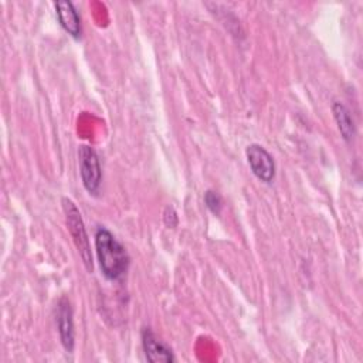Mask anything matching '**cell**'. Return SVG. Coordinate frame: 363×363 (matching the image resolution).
I'll return each mask as SVG.
<instances>
[{"mask_svg":"<svg viewBox=\"0 0 363 363\" xmlns=\"http://www.w3.org/2000/svg\"><path fill=\"white\" fill-rule=\"evenodd\" d=\"M95 251L99 268L109 281H119L129 268V255L125 247L105 228L98 227L95 231Z\"/></svg>","mask_w":363,"mask_h":363,"instance_id":"6da1fadb","label":"cell"},{"mask_svg":"<svg viewBox=\"0 0 363 363\" xmlns=\"http://www.w3.org/2000/svg\"><path fill=\"white\" fill-rule=\"evenodd\" d=\"M62 203V208L65 213V220H67V225L68 230L71 233L72 241L79 252V257L85 265V268L88 271L94 269V262H92V252H91V245H89V238L81 217L79 210L77 208L75 203L68 199V197H62L61 200Z\"/></svg>","mask_w":363,"mask_h":363,"instance_id":"7a4b0ae2","label":"cell"},{"mask_svg":"<svg viewBox=\"0 0 363 363\" xmlns=\"http://www.w3.org/2000/svg\"><path fill=\"white\" fill-rule=\"evenodd\" d=\"M78 160H79V173L81 180L85 190L89 194H96L99 191L102 170L99 164V157L96 152L86 145L79 146L78 149Z\"/></svg>","mask_w":363,"mask_h":363,"instance_id":"3957f363","label":"cell"},{"mask_svg":"<svg viewBox=\"0 0 363 363\" xmlns=\"http://www.w3.org/2000/svg\"><path fill=\"white\" fill-rule=\"evenodd\" d=\"M247 162L257 179L271 183L275 177V162L269 152L258 143H251L245 149Z\"/></svg>","mask_w":363,"mask_h":363,"instance_id":"277c9868","label":"cell"},{"mask_svg":"<svg viewBox=\"0 0 363 363\" xmlns=\"http://www.w3.org/2000/svg\"><path fill=\"white\" fill-rule=\"evenodd\" d=\"M57 326L61 343L67 352H72L75 345V330H74V319L72 309L68 299L62 298L58 302L57 309Z\"/></svg>","mask_w":363,"mask_h":363,"instance_id":"5b68a950","label":"cell"},{"mask_svg":"<svg viewBox=\"0 0 363 363\" xmlns=\"http://www.w3.org/2000/svg\"><path fill=\"white\" fill-rule=\"evenodd\" d=\"M142 346L149 362H173L174 356L172 350L152 332L150 328L142 330Z\"/></svg>","mask_w":363,"mask_h":363,"instance_id":"8992f818","label":"cell"},{"mask_svg":"<svg viewBox=\"0 0 363 363\" xmlns=\"http://www.w3.org/2000/svg\"><path fill=\"white\" fill-rule=\"evenodd\" d=\"M55 14L61 27L74 38L81 37V18L71 1H55Z\"/></svg>","mask_w":363,"mask_h":363,"instance_id":"52a82bcc","label":"cell"},{"mask_svg":"<svg viewBox=\"0 0 363 363\" xmlns=\"http://www.w3.org/2000/svg\"><path fill=\"white\" fill-rule=\"evenodd\" d=\"M332 113H333L335 122L337 125V129H339L342 138L346 142H350L353 139L356 130H354V122H353V119L350 116L349 109L343 104L335 102L332 105Z\"/></svg>","mask_w":363,"mask_h":363,"instance_id":"ba28073f","label":"cell"},{"mask_svg":"<svg viewBox=\"0 0 363 363\" xmlns=\"http://www.w3.org/2000/svg\"><path fill=\"white\" fill-rule=\"evenodd\" d=\"M204 203H206L207 208H208L213 214H216V216L220 214V211H221V208H223V201H221V197H220V194H218L217 191L207 190V191L204 193Z\"/></svg>","mask_w":363,"mask_h":363,"instance_id":"9c48e42d","label":"cell"},{"mask_svg":"<svg viewBox=\"0 0 363 363\" xmlns=\"http://www.w3.org/2000/svg\"><path fill=\"white\" fill-rule=\"evenodd\" d=\"M163 220H164V224L169 227V228H174L179 223V218H177V214L174 211L173 207L167 206L164 208V213H163Z\"/></svg>","mask_w":363,"mask_h":363,"instance_id":"30bf717a","label":"cell"}]
</instances>
